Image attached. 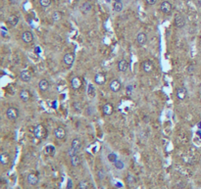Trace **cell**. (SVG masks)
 I'll return each instance as SVG.
<instances>
[{
    "label": "cell",
    "mask_w": 201,
    "mask_h": 189,
    "mask_svg": "<svg viewBox=\"0 0 201 189\" xmlns=\"http://www.w3.org/2000/svg\"><path fill=\"white\" fill-rule=\"evenodd\" d=\"M33 132H35V137L38 139H44L47 136V130L42 124H37L33 129Z\"/></svg>",
    "instance_id": "cell-1"
},
{
    "label": "cell",
    "mask_w": 201,
    "mask_h": 189,
    "mask_svg": "<svg viewBox=\"0 0 201 189\" xmlns=\"http://www.w3.org/2000/svg\"><path fill=\"white\" fill-rule=\"evenodd\" d=\"M6 116H7V118L11 121L17 120L18 117H19V110L15 107L8 108L7 111H6Z\"/></svg>",
    "instance_id": "cell-2"
},
{
    "label": "cell",
    "mask_w": 201,
    "mask_h": 189,
    "mask_svg": "<svg viewBox=\"0 0 201 189\" xmlns=\"http://www.w3.org/2000/svg\"><path fill=\"white\" fill-rule=\"evenodd\" d=\"M160 10L163 14L165 15H170L172 13L173 10V6L169 1H163L160 4Z\"/></svg>",
    "instance_id": "cell-3"
},
{
    "label": "cell",
    "mask_w": 201,
    "mask_h": 189,
    "mask_svg": "<svg viewBox=\"0 0 201 189\" xmlns=\"http://www.w3.org/2000/svg\"><path fill=\"white\" fill-rule=\"evenodd\" d=\"M175 25L179 29H182L185 26V19L182 14H177L175 16Z\"/></svg>",
    "instance_id": "cell-4"
},
{
    "label": "cell",
    "mask_w": 201,
    "mask_h": 189,
    "mask_svg": "<svg viewBox=\"0 0 201 189\" xmlns=\"http://www.w3.org/2000/svg\"><path fill=\"white\" fill-rule=\"evenodd\" d=\"M63 61H64V64H65V65L72 66L73 64H74V61H75V54L74 53L65 54L63 57Z\"/></svg>",
    "instance_id": "cell-5"
},
{
    "label": "cell",
    "mask_w": 201,
    "mask_h": 189,
    "mask_svg": "<svg viewBox=\"0 0 201 189\" xmlns=\"http://www.w3.org/2000/svg\"><path fill=\"white\" fill-rule=\"evenodd\" d=\"M66 134H67L66 130L62 126H58L57 129L54 130V135H55L57 139H60V140L64 139L66 137Z\"/></svg>",
    "instance_id": "cell-6"
},
{
    "label": "cell",
    "mask_w": 201,
    "mask_h": 189,
    "mask_svg": "<svg viewBox=\"0 0 201 189\" xmlns=\"http://www.w3.org/2000/svg\"><path fill=\"white\" fill-rule=\"evenodd\" d=\"M187 90L185 87H179L177 89V97H178L179 100L181 101H184V100L187 98Z\"/></svg>",
    "instance_id": "cell-7"
},
{
    "label": "cell",
    "mask_w": 201,
    "mask_h": 189,
    "mask_svg": "<svg viewBox=\"0 0 201 189\" xmlns=\"http://www.w3.org/2000/svg\"><path fill=\"white\" fill-rule=\"evenodd\" d=\"M94 81H95V83L98 85L105 84V82H106L105 74H103V73H97L95 75V77H94Z\"/></svg>",
    "instance_id": "cell-8"
},
{
    "label": "cell",
    "mask_w": 201,
    "mask_h": 189,
    "mask_svg": "<svg viewBox=\"0 0 201 189\" xmlns=\"http://www.w3.org/2000/svg\"><path fill=\"white\" fill-rule=\"evenodd\" d=\"M81 84H83V81H81V78L75 77V78H72V80H71V86H72L73 89H75V90L80 89V88L81 87Z\"/></svg>",
    "instance_id": "cell-9"
},
{
    "label": "cell",
    "mask_w": 201,
    "mask_h": 189,
    "mask_svg": "<svg viewBox=\"0 0 201 189\" xmlns=\"http://www.w3.org/2000/svg\"><path fill=\"white\" fill-rule=\"evenodd\" d=\"M109 87H110L111 91H113V92H118V91H120V89H121L122 83L119 80H113L110 82Z\"/></svg>",
    "instance_id": "cell-10"
},
{
    "label": "cell",
    "mask_w": 201,
    "mask_h": 189,
    "mask_svg": "<svg viewBox=\"0 0 201 189\" xmlns=\"http://www.w3.org/2000/svg\"><path fill=\"white\" fill-rule=\"evenodd\" d=\"M27 180H28V182L30 185L35 186V185L38 184L39 178H38V176L35 175V173H30V175L27 176Z\"/></svg>",
    "instance_id": "cell-11"
},
{
    "label": "cell",
    "mask_w": 201,
    "mask_h": 189,
    "mask_svg": "<svg viewBox=\"0 0 201 189\" xmlns=\"http://www.w3.org/2000/svg\"><path fill=\"white\" fill-rule=\"evenodd\" d=\"M22 39L26 43H30V42L33 40V33L32 32H29V30L24 32L22 33Z\"/></svg>",
    "instance_id": "cell-12"
},
{
    "label": "cell",
    "mask_w": 201,
    "mask_h": 189,
    "mask_svg": "<svg viewBox=\"0 0 201 189\" xmlns=\"http://www.w3.org/2000/svg\"><path fill=\"white\" fill-rule=\"evenodd\" d=\"M129 68H130V63L125 59L121 60L118 64V69L120 72H123V73L127 72L128 70H129Z\"/></svg>",
    "instance_id": "cell-13"
},
{
    "label": "cell",
    "mask_w": 201,
    "mask_h": 189,
    "mask_svg": "<svg viewBox=\"0 0 201 189\" xmlns=\"http://www.w3.org/2000/svg\"><path fill=\"white\" fill-rule=\"evenodd\" d=\"M142 68H143V71L145 73L149 74V73H151L152 71H153L154 65L151 61H144V62L142 63Z\"/></svg>",
    "instance_id": "cell-14"
},
{
    "label": "cell",
    "mask_w": 201,
    "mask_h": 189,
    "mask_svg": "<svg viewBox=\"0 0 201 189\" xmlns=\"http://www.w3.org/2000/svg\"><path fill=\"white\" fill-rule=\"evenodd\" d=\"M19 96H20L21 100L24 101V102H28L29 100L30 99V91L27 90V89H22V90H21L20 93H19Z\"/></svg>",
    "instance_id": "cell-15"
},
{
    "label": "cell",
    "mask_w": 201,
    "mask_h": 189,
    "mask_svg": "<svg viewBox=\"0 0 201 189\" xmlns=\"http://www.w3.org/2000/svg\"><path fill=\"white\" fill-rule=\"evenodd\" d=\"M103 113H104V115L105 116H110L113 114V112H114V107H113V105L111 104V103H106V104L103 106Z\"/></svg>",
    "instance_id": "cell-16"
},
{
    "label": "cell",
    "mask_w": 201,
    "mask_h": 189,
    "mask_svg": "<svg viewBox=\"0 0 201 189\" xmlns=\"http://www.w3.org/2000/svg\"><path fill=\"white\" fill-rule=\"evenodd\" d=\"M92 10V4L90 3V1H86L83 3V5L81 6V11L83 12L84 14H87Z\"/></svg>",
    "instance_id": "cell-17"
},
{
    "label": "cell",
    "mask_w": 201,
    "mask_h": 189,
    "mask_svg": "<svg viewBox=\"0 0 201 189\" xmlns=\"http://www.w3.org/2000/svg\"><path fill=\"white\" fill-rule=\"evenodd\" d=\"M19 17L16 16V15H11V16L8 17L7 19V23L10 25L11 27H16L18 24H19Z\"/></svg>",
    "instance_id": "cell-18"
},
{
    "label": "cell",
    "mask_w": 201,
    "mask_h": 189,
    "mask_svg": "<svg viewBox=\"0 0 201 189\" xmlns=\"http://www.w3.org/2000/svg\"><path fill=\"white\" fill-rule=\"evenodd\" d=\"M49 81H48L47 80H45V78H43V80H41L40 81H39L38 83V87L39 89H40L42 92H44V91H47L48 89H49Z\"/></svg>",
    "instance_id": "cell-19"
},
{
    "label": "cell",
    "mask_w": 201,
    "mask_h": 189,
    "mask_svg": "<svg viewBox=\"0 0 201 189\" xmlns=\"http://www.w3.org/2000/svg\"><path fill=\"white\" fill-rule=\"evenodd\" d=\"M20 78L23 81L29 82L30 80H32V75H30V73L29 71L25 70V71H22V72L20 73Z\"/></svg>",
    "instance_id": "cell-20"
},
{
    "label": "cell",
    "mask_w": 201,
    "mask_h": 189,
    "mask_svg": "<svg viewBox=\"0 0 201 189\" xmlns=\"http://www.w3.org/2000/svg\"><path fill=\"white\" fill-rule=\"evenodd\" d=\"M11 161V158H10V155L8 153H5V152H3V153L0 155V162L3 165V166H6V165H9Z\"/></svg>",
    "instance_id": "cell-21"
},
{
    "label": "cell",
    "mask_w": 201,
    "mask_h": 189,
    "mask_svg": "<svg viewBox=\"0 0 201 189\" xmlns=\"http://www.w3.org/2000/svg\"><path fill=\"white\" fill-rule=\"evenodd\" d=\"M136 41L138 42L139 45H143L147 41V36H146L144 32H139L138 36H136Z\"/></svg>",
    "instance_id": "cell-22"
},
{
    "label": "cell",
    "mask_w": 201,
    "mask_h": 189,
    "mask_svg": "<svg viewBox=\"0 0 201 189\" xmlns=\"http://www.w3.org/2000/svg\"><path fill=\"white\" fill-rule=\"evenodd\" d=\"M81 163V157L79 156V155H76L74 157H71V164L73 167H79Z\"/></svg>",
    "instance_id": "cell-23"
},
{
    "label": "cell",
    "mask_w": 201,
    "mask_h": 189,
    "mask_svg": "<svg viewBox=\"0 0 201 189\" xmlns=\"http://www.w3.org/2000/svg\"><path fill=\"white\" fill-rule=\"evenodd\" d=\"M71 147L77 149V150L80 151V149L81 148V140L80 138H75L72 141V146Z\"/></svg>",
    "instance_id": "cell-24"
},
{
    "label": "cell",
    "mask_w": 201,
    "mask_h": 189,
    "mask_svg": "<svg viewBox=\"0 0 201 189\" xmlns=\"http://www.w3.org/2000/svg\"><path fill=\"white\" fill-rule=\"evenodd\" d=\"M123 3L122 2H115L114 4H113V10L115 12H121L122 10H123Z\"/></svg>",
    "instance_id": "cell-25"
},
{
    "label": "cell",
    "mask_w": 201,
    "mask_h": 189,
    "mask_svg": "<svg viewBox=\"0 0 201 189\" xmlns=\"http://www.w3.org/2000/svg\"><path fill=\"white\" fill-rule=\"evenodd\" d=\"M87 95L89 97H93L95 95V88L92 84H88V88H87V91H86Z\"/></svg>",
    "instance_id": "cell-26"
},
{
    "label": "cell",
    "mask_w": 201,
    "mask_h": 189,
    "mask_svg": "<svg viewBox=\"0 0 201 189\" xmlns=\"http://www.w3.org/2000/svg\"><path fill=\"white\" fill-rule=\"evenodd\" d=\"M89 187V183L87 180H81L78 185V189H88Z\"/></svg>",
    "instance_id": "cell-27"
},
{
    "label": "cell",
    "mask_w": 201,
    "mask_h": 189,
    "mask_svg": "<svg viewBox=\"0 0 201 189\" xmlns=\"http://www.w3.org/2000/svg\"><path fill=\"white\" fill-rule=\"evenodd\" d=\"M52 19H53V21H55V22L60 21L61 19H62V14H61V12H59V11L54 12V13L52 14Z\"/></svg>",
    "instance_id": "cell-28"
},
{
    "label": "cell",
    "mask_w": 201,
    "mask_h": 189,
    "mask_svg": "<svg viewBox=\"0 0 201 189\" xmlns=\"http://www.w3.org/2000/svg\"><path fill=\"white\" fill-rule=\"evenodd\" d=\"M108 161L110 163H115L116 161H118V156L116 155L115 153H110V154H108Z\"/></svg>",
    "instance_id": "cell-29"
},
{
    "label": "cell",
    "mask_w": 201,
    "mask_h": 189,
    "mask_svg": "<svg viewBox=\"0 0 201 189\" xmlns=\"http://www.w3.org/2000/svg\"><path fill=\"white\" fill-rule=\"evenodd\" d=\"M114 166L117 170H123L125 167V164H124V162H122L121 160H118L114 163Z\"/></svg>",
    "instance_id": "cell-30"
},
{
    "label": "cell",
    "mask_w": 201,
    "mask_h": 189,
    "mask_svg": "<svg viewBox=\"0 0 201 189\" xmlns=\"http://www.w3.org/2000/svg\"><path fill=\"white\" fill-rule=\"evenodd\" d=\"M39 4L41 7L47 8L51 5V0H39Z\"/></svg>",
    "instance_id": "cell-31"
},
{
    "label": "cell",
    "mask_w": 201,
    "mask_h": 189,
    "mask_svg": "<svg viewBox=\"0 0 201 189\" xmlns=\"http://www.w3.org/2000/svg\"><path fill=\"white\" fill-rule=\"evenodd\" d=\"M45 151H46V154L47 155H50V156H53L54 153H55V148L53 147V146H47L46 148H45Z\"/></svg>",
    "instance_id": "cell-32"
},
{
    "label": "cell",
    "mask_w": 201,
    "mask_h": 189,
    "mask_svg": "<svg viewBox=\"0 0 201 189\" xmlns=\"http://www.w3.org/2000/svg\"><path fill=\"white\" fill-rule=\"evenodd\" d=\"M127 181L130 185H133L135 183V178L133 175H129L127 176Z\"/></svg>",
    "instance_id": "cell-33"
},
{
    "label": "cell",
    "mask_w": 201,
    "mask_h": 189,
    "mask_svg": "<svg viewBox=\"0 0 201 189\" xmlns=\"http://www.w3.org/2000/svg\"><path fill=\"white\" fill-rule=\"evenodd\" d=\"M78 152H79V150L71 147L69 149V151H68V155L70 157H74V156H76V155H78Z\"/></svg>",
    "instance_id": "cell-34"
},
{
    "label": "cell",
    "mask_w": 201,
    "mask_h": 189,
    "mask_svg": "<svg viewBox=\"0 0 201 189\" xmlns=\"http://www.w3.org/2000/svg\"><path fill=\"white\" fill-rule=\"evenodd\" d=\"M97 175H98L99 179H104V178H105V172L103 170H99L98 172H97Z\"/></svg>",
    "instance_id": "cell-35"
},
{
    "label": "cell",
    "mask_w": 201,
    "mask_h": 189,
    "mask_svg": "<svg viewBox=\"0 0 201 189\" xmlns=\"http://www.w3.org/2000/svg\"><path fill=\"white\" fill-rule=\"evenodd\" d=\"M73 106H74V108L76 109V111L81 112V103H79V102H75L74 104H73Z\"/></svg>",
    "instance_id": "cell-36"
},
{
    "label": "cell",
    "mask_w": 201,
    "mask_h": 189,
    "mask_svg": "<svg viewBox=\"0 0 201 189\" xmlns=\"http://www.w3.org/2000/svg\"><path fill=\"white\" fill-rule=\"evenodd\" d=\"M73 187V180L71 178L68 179V182H67V189H72Z\"/></svg>",
    "instance_id": "cell-37"
},
{
    "label": "cell",
    "mask_w": 201,
    "mask_h": 189,
    "mask_svg": "<svg viewBox=\"0 0 201 189\" xmlns=\"http://www.w3.org/2000/svg\"><path fill=\"white\" fill-rule=\"evenodd\" d=\"M145 2H146V4H148V5H155V3L157 2V0H145Z\"/></svg>",
    "instance_id": "cell-38"
},
{
    "label": "cell",
    "mask_w": 201,
    "mask_h": 189,
    "mask_svg": "<svg viewBox=\"0 0 201 189\" xmlns=\"http://www.w3.org/2000/svg\"><path fill=\"white\" fill-rule=\"evenodd\" d=\"M132 91H133V86L132 85H128L127 86V93L130 95V94H132Z\"/></svg>",
    "instance_id": "cell-39"
},
{
    "label": "cell",
    "mask_w": 201,
    "mask_h": 189,
    "mask_svg": "<svg viewBox=\"0 0 201 189\" xmlns=\"http://www.w3.org/2000/svg\"><path fill=\"white\" fill-rule=\"evenodd\" d=\"M5 27H2V30H1V34H2V36L3 37H6V36H7V32H5Z\"/></svg>",
    "instance_id": "cell-40"
},
{
    "label": "cell",
    "mask_w": 201,
    "mask_h": 189,
    "mask_svg": "<svg viewBox=\"0 0 201 189\" xmlns=\"http://www.w3.org/2000/svg\"><path fill=\"white\" fill-rule=\"evenodd\" d=\"M35 52L36 53V54H39L41 52V49H40V47H38V46H36L35 48Z\"/></svg>",
    "instance_id": "cell-41"
},
{
    "label": "cell",
    "mask_w": 201,
    "mask_h": 189,
    "mask_svg": "<svg viewBox=\"0 0 201 189\" xmlns=\"http://www.w3.org/2000/svg\"><path fill=\"white\" fill-rule=\"evenodd\" d=\"M196 5L198 6V7H201V0H197V1H196Z\"/></svg>",
    "instance_id": "cell-42"
},
{
    "label": "cell",
    "mask_w": 201,
    "mask_h": 189,
    "mask_svg": "<svg viewBox=\"0 0 201 189\" xmlns=\"http://www.w3.org/2000/svg\"><path fill=\"white\" fill-rule=\"evenodd\" d=\"M116 186H117V187H123V184H121L120 183V182H118V183H116Z\"/></svg>",
    "instance_id": "cell-43"
},
{
    "label": "cell",
    "mask_w": 201,
    "mask_h": 189,
    "mask_svg": "<svg viewBox=\"0 0 201 189\" xmlns=\"http://www.w3.org/2000/svg\"><path fill=\"white\" fill-rule=\"evenodd\" d=\"M193 68H194L193 66H190V67H189V69H188V72L191 73V71H192V70H193Z\"/></svg>",
    "instance_id": "cell-44"
},
{
    "label": "cell",
    "mask_w": 201,
    "mask_h": 189,
    "mask_svg": "<svg viewBox=\"0 0 201 189\" xmlns=\"http://www.w3.org/2000/svg\"><path fill=\"white\" fill-rule=\"evenodd\" d=\"M115 2H122V0H115Z\"/></svg>",
    "instance_id": "cell-45"
},
{
    "label": "cell",
    "mask_w": 201,
    "mask_h": 189,
    "mask_svg": "<svg viewBox=\"0 0 201 189\" xmlns=\"http://www.w3.org/2000/svg\"><path fill=\"white\" fill-rule=\"evenodd\" d=\"M106 2H108V3H110V2H111V0H106Z\"/></svg>",
    "instance_id": "cell-46"
},
{
    "label": "cell",
    "mask_w": 201,
    "mask_h": 189,
    "mask_svg": "<svg viewBox=\"0 0 201 189\" xmlns=\"http://www.w3.org/2000/svg\"><path fill=\"white\" fill-rule=\"evenodd\" d=\"M88 1H95V0H88Z\"/></svg>",
    "instance_id": "cell-47"
}]
</instances>
